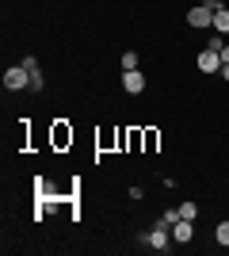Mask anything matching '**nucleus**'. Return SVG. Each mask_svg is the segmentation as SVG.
Returning <instances> with one entry per match:
<instances>
[{
  "label": "nucleus",
  "instance_id": "4",
  "mask_svg": "<svg viewBox=\"0 0 229 256\" xmlns=\"http://www.w3.org/2000/svg\"><path fill=\"white\" fill-rule=\"evenodd\" d=\"M187 23H191V27H210V23H214V8H210V4H195V8L187 12Z\"/></svg>",
  "mask_w": 229,
  "mask_h": 256
},
{
  "label": "nucleus",
  "instance_id": "7",
  "mask_svg": "<svg viewBox=\"0 0 229 256\" xmlns=\"http://www.w3.org/2000/svg\"><path fill=\"white\" fill-rule=\"evenodd\" d=\"M23 65H27V73H31V92H42V69H38V62H34V58H23Z\"/></svg>",
  "mask_w": 229,
  "mask_h": 256
},
{
  "label": "nucleus",
  "instance_id": "13",
  "mask_svg": "<svg viewBox=\"0 0 229 256\" xmlns=\"http://www.w3.org/2000/svg\"><path fill=\"white\" fill-rule=\"evenodd\" d=\"M218 73H222V76L229 80V62H222V69H218Z\"/></svg>",
  "mask_w": 229,
  "mask_h": 256
},
{
  "label": "nucleus",
  "instance_id": "11",
  "mask_svg": "<svg viewBox=\"0 0 229 256\" xmlns=\"http://www.w3.org/2000/svg\"><path fill=\"white\" fill-rule=\"evenodd\" d=\"M161 222L168 226V230H172V226L180 222V206H176V210H164V214H161Z\"/></svg>",
  "mask_w": 229,
  "mask_h": 256
},
{
  "label": "nucleus",
  "instance_id": "6",
  "mask_svg": "<svg viewBox=\"0 0 229 256\" xmlns=\"http://www.w3.org/2000/svg\"><path fill=\"white\" fill-rule=\"evenodd\" d=\"M191 237H195V222H191V218H180V222L172 226V241L176 245H187Z\"/></svg>",
  "mask_w": 229,
  "mask_h": 256
},
{
  "label": "nucleus",
  "instance_id": "10",
  "mask_svg": "<svg viewBox=\"0 0 229 256\" xmlns=\"http://www.w3.org/2000/svg\"><path fill=\"white\" fill-rule=\"evenodd\" d=\"M126 69H138V54H134V50L122 54V73H126Z\"/></svg>",
  "mask_w": 229,
  "mask_h": 256
},
{
  "label": "nucleus",
  "instance_id": "1",
  "mask_svg": "<svg viewBox=\"0 0 229 256\" xmlns=\"http://www.w3.org/2000/svg\"><path fill=\"white\" fill-rule=\"evenodd\" d=\"M4 88H11V92H31V73H27V65H11V69H4Z\"/></svg>",
  "mask_w": 229,
  "mask_h": 256
},
{
  "label": "nucleus",
  "instance_id": "14",
  "mask_svg": "<svg viewBox=\"0 0 229 256\" xmlns=\"http://www.w3.org/2000/svg\"><path fill=\"white\" fill-rule=\"evenodd\" d=\"M222 62H229V46H222Z\"/></svg>",
  "mask_w": 229,
  "mask_h": 256
},
{
  "label": "nucleus",
  "instance_id": "12",
  "mask_svg": "<svg viewBox=\"0 0 229 256\" xmlns=\"http://www.w3.org/2000/svg\"><path fill=\"white\" fill-rule=\"evenodd\" d=\"M195 214H199L195 203H180V218H191V222H195Z\"/></svg>",
  "mask_w": 229,
  "mask_h": 256
},
{
  "label": "nucleus",
  "instance_id": "8",
  "mask_svg": "<svg viewBox=\"0 0 229 256\" xmlns=\"http://www.w3.org/2000/svg\"><path fill=\"white\" fill-rule=\"evenodd\" d=\"M214 31H222V34H229V8H214V23H210Z\"/></svg>",
  "mask_w": 229,
  "mask_h": 256
},
{
  "label": "nucleus",
  "instance_id": "3",
  "mask_svg": "<svg viewBox=\"0 0 229 256\" xmlns=\"http://www.w3.org/2000/svg\"><path fill=\"white\" fill-rule=\"evenodd\" d=\"M122 92H130V96H142L145 92V73L142 69H126V73H122Z\"/></svg>",
  "mask_w": 229,
  "mask_h": 256
},
{
  "label": "nucleus",
  "instance_id": "5",
  "mask_svg": "<svg viewBox=\"0 0 229 256\" xmlns=\"http://www.w3.org/2000/svg\"><path fill=\"white\" fill-rule=\"evenodd\" d=\"M195 62H199V69H203V73H218V69H222V54H218V50H210V46H207V50L199 54Z\"/></svg>",
  "mask_w": 229,
  "mask_h": 256
},
{
  "label": "nucleus",
  "instance_id": "2",
  "mask_svg": "<svg viewBox=\"0 0 229 256\" xmlns=\"http://www.w3.org/2000/svg\"><path fill=\"white\" fill-rule=\"evenodd\" d=\"M145 245L157 248V252H168V248H172V230H168L164 222H157V230H149V234H145Z\"/></svg>",
  "mask_w": 229,
  "mask_h": 256
},
{
  "label": "nucleus",
  "instance_id": "9",
  "mask_svg": "<svg viewBox=\"0 0 229 256\" xmlns=\"http://www.w3.org/2000/svg\"><path fill=\"white\" fill-rule=\"evenodd\" d=\"M214 237H218V245H222V248H229V222H218Z\"/></svg>",
  "mask_w": 229,
  "mask_h": 256
}]
</instances>
